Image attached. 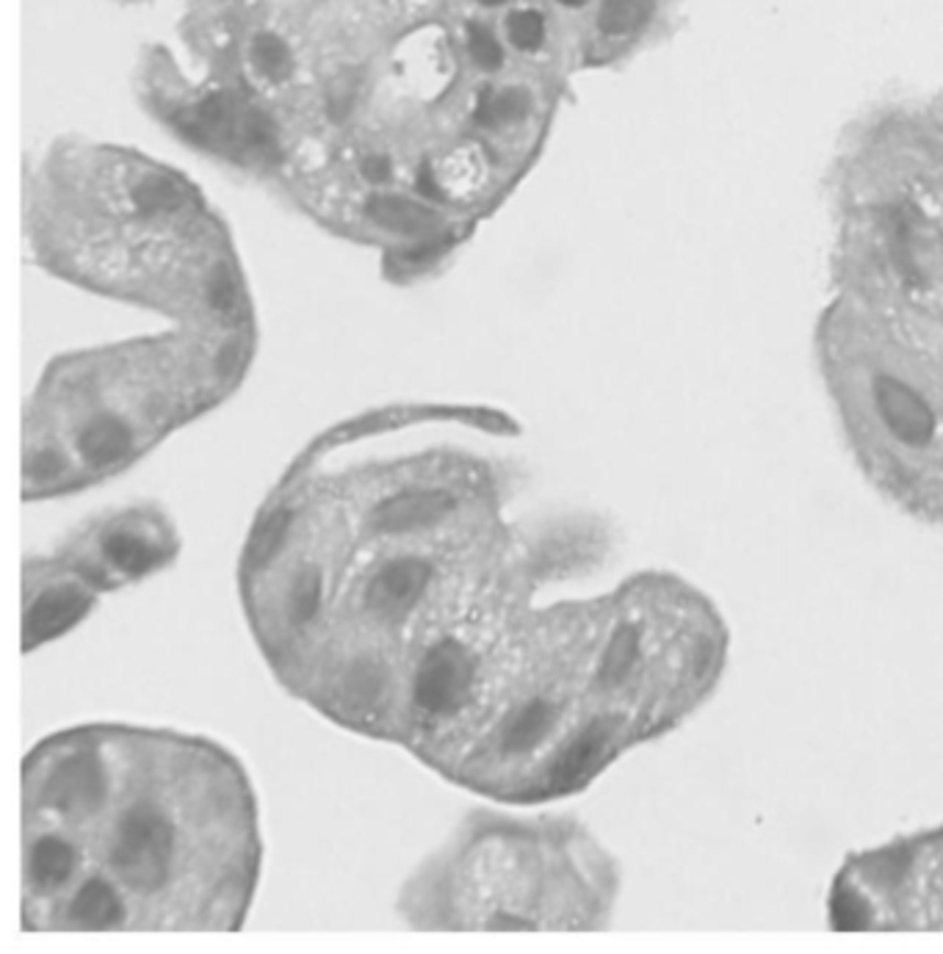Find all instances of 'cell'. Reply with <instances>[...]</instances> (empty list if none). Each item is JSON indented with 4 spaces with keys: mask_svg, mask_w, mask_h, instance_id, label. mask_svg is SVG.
I'll return each mask as SVG.
<instances>
[{
    "mask_svg": "<svg viewBox=\"0 0 943 954\" xmlns=\"http://www.w3.org/2000/svg\"><path fill=\"white\" fill-rule=\"evenodd\" d=\"M463 498L410 485L355 529L286 498L252 523L238 559L249 634L277 684L332 725L390 742L396 720L448 722L526 642L562 565L545 529L507 540L463 526Z\"/></svg>",
    "mask_w": 943,
    "mask_h": 954,
    "instance_id": "obj_1",
    "label": "cell"
},
{
    "mask_svg": "<svg viewBox=\"0 0 943 954\" xmlns=\"http://www.w3.org/2000/svg\"><path fill=\"white\" fill-rule=\"evenodd\" d=\"M29 932L238 930L264 875L255 784L222 742L89 722L23 761Z\"/></svg>",
    "mask_w": 943,
    "mask_h": 954,
    "instance_id": "obj_2",
    "label": "cell"
},
{
    "mask_svg": "<svg viewBox=\"0 0 943 954\" xmlns=\"http://www.w3.org/2000/svg\"><path fill=\"white\" fill-rule=\"evenodd\" d=\"M828 200L833 293L943 346V103L855 122Z\"/></svg>",
    "mask_w": 943,
    "mask_h": 954,
    "instance_id": "obj_3",
    "label": "cell"
},
{
    "mask_svg": "<svg viewBox=\"0 0 943 954\" xmlns=\"http://www.w3.org/2000/svg\"><path fill=\"white\" fill-rule=\"evenodd\" d=\"M623 872L570 813L474 811L401 886L396 913L418 930H603Z\"/></svg>",
    "mask_w": 943,
    "mask_h": 954,
    "instance_id": "obj_4",
    "label": "cell"
},
{
    "mask_svg": "<svg viewBox=\"0 0 943 954\" xmlns=\"http://www.w3.org/2000/svg\"><path fill=\"white\" fill-rule=\"evenodd\" d=\"M813 360L841 441L872 490L943 529V346L833 293L813 326Z\"/></svg>",
    "mask_w": 943,
    "mask_h": 954,
    "instance_id": "obj_5",
    "label": "cell"
},
{
    "mask_svg": "<svg viewBox=\"0 0 943 954\" xmlns=\"http://www.w3.org/2000/svg\"><path fill=\"white\" fill-rule=\"evenodd\" d=\"M824 908L841 932L943 930V824L850 852Z\"/></svg>",
    "mask_w": 943,
    "mask_h": 954,
    "instance_id": "obj_6",
    "label": "cell"
},
{
    "mask_svg": "<svg viewBox=\"0 0 943 954\" xmlns=\"http://www.w3.org/2000/svg\"><path fill=\"white\" fill-rule=\"evenodd\" d=\"M180 556V537L160 512H122L95 523L53 554L45 565L78 578L95 595L147 581Z\"/></svg>",
    "mask_w": 943,
    "mask_h": 954,
    "instance_id": "obj_7",
    "label": "cell"
},
{
    "mask_svg": "<svg viewBox=\"0 0 943 954\" xmlns=\"http://www.w3.org/2000/svg\"><path fill=\"white\" fill-rule=\"evenodd\" d=\"M100 595L78 578L45 565L40 556L23 562V653L51 645L98 609Z\"/></svg>",
    "mask_w": 943,
    "mask_h": 954,
    "instance_id": "obj_8",
    "label": "cell"
},
{
    "mask_svg": "<svg viewBox=\"0 0 943 954\" xmlns=\"http://www.w3.org/2000/svg\"><path fill=\"white\" fill-rule=\"evenodd\" d=\"M656 9L658 0H598L595 29L612 45L631 42L651 29Z\"/></svg>",
    "mask_w": 943,
    "mask_h": 954,
    "instance_id": "obj_9",
    "label": "cell"
},
{
    "mask_svg": "<svg viewBox=\"0 0 943 954\" xmlns=\"http://www.w3.org/2000/svg\"><path fill=\"white\" fill-rule=\"evenodd\" d=\"M366 213L371 222L379 224V228L401 235H423L441 224V217H437L432 208L396 195L371 197L366 206Z\"/></svg>",
    "mask_w": 943,
    "mask_h": 954,
    "instance_id": "obj_10",
    "label": "cell"
},
{
    "mask_svg": "<svg viewBox=\"0 0 943 954\" xmlns=\"http://www.w3.org/2000/svg\"><path fill=\"white\" fill-rule=\"evenodd\" d=\"M133 202L142 213L155 217V213H175L184 208L186 191L166 175H147L138 180L133 189Z\"/></svg>",
    "mask_w": 943,
    "mask_h": 954,
    "instance_id": "obj_11",
    "label": "cell"
},
{
    "mask_svg": "<svg viewBox=\"0 0 943 954\" xmlns=\"http://www.w3.org/2000/svg\"><path fill=\"white\" fill-rule=\"evenodd\" d=\"M532 109V98L523 89H507V92H485L476 106V122L485 127H501L518 122Z\"/></svg>",
    "mask_w": 943,
    "mask_h": 954,
    "instance_id": "obj_12",
    "label": "cell"
},
{
    "mask_svg": "<svg viewBox=\"0 0 943 954\" xmlns=\"http://www.w3.org/2000/svg\"><path fill=\"white\" fill-rule=\"evenodd\" d=\"M238 136H241V144H246V149L257 153L260 158L271 160V158H277V155H280L277 131L264 111H257V109L246 111L244 120L238 122Z\"/></svg>",
    "mask_w": 943,
    "mask_h": 954,
    "instance_id": "obj_13",
    "label": "cell"
},
{
    "mask_svg": "<svg viewBox=\"0 0 943 954\" xmlns=\"http://www.w3.org/2000/svg\"><path fill=\"white\" fill-rule=\"evenodd\" d=\"M252 58H255L257 69L269 78H286L291 69V53H288L286 42L277 40L271 34H260L252 45Z\"/></svg>",
    "mask_w": 943,
    "mask_h": 954,
    "instance_id": "obj_14",
    "label": "cell"
},
{
    "mask_svg": "<svg viewBox=\"0 0 943 954\" xmlns=\"http://www.w3.org/2000/svg\"><path fill=\"white\" fill-rule=\"evenodd\" d=\"M507 29L512 45L521 51H537L545 40V23L537 12H514Z\"/></svg>",
    "mask_w": 943,
    "mask_h": 954,
    "instance_id": "obj_15",
    "label": "cell"
},
{
    "mask_svg": "<svg viewBox=\"0 0 943 954\" xmlns=\"http://www.w3.org/2000/svg\"><path fill=\"white\" fill-rule=\"evenodd\" d=\"M468 47H470V56H474V62L479 64V67L496 69L498 64H501L503 58L501 45H498L496 36H492L487 29H481V25L474 23L468 29Z\"/></svg>",
    "mask_w": 943,
    "mask_h": 954,
    "instance_id": "obj_16",
    "label": "cell"
},
{
    "mask_svg": "<svg viewBox=\"0 0 943 954\" xmlns=\"http://www.w3.org/2000/svg\"><path fill=\"white\" fill-rule=\"evenodd\" d=\"M206 293H208V304H211L213 310L228 313V310L235 308V282L224 269L213 271L211 280H208Z\"/></svg>",
    "mask_w": 943,
    "mask_h": 954,
    "instance_id": "obj_17",
    "label": "cell"
},
{
    "mask_svg": "<svg viewBox=\"0 0 943 954\" xmlns=\"http://www.w3.org/2000/svg\"><path fill=\"white\" fill-rule=\"evenodd\" d=\"M448 244H452V239H423L421 244L410 246L401 257H404L407 264H426V260L441 257L443 252L448 249Z\"/></svg>",
    "mask_w": 943,
    "mask_h": 954,
    "instance_id": "obj_18",
    "label": "cell"
},
{
    "mask_svg": "<svg viewBox=\"0 0 943 954\" xmlns=\"http://www.w3.org/2000/svg\"><path fill=\"white\" fill-rule=\"evenodd\" d=\"M363 175H366L371 184H382V180L390 178V160L385 158V155H368V158L363 160Z\"/></svg>",
    "mask_w": 943,
    "mask_h": 954,
    "instance_id": "obj_19",
    "label": "cell"
},
{
    "mask_svg": "<svg viewBox=\"0 0 943 954\" xmlns=\"http://www.w3.org/2000/svg\"><path fill=\"white\" fill-rule=\"evenodd\" d=\"M415 184H418V191H421L423 197H429V200H441L443 197L441 186H437L435 175H432V169H429V166H423V169L418 171Z\"/></svg>",
    "mask_w": 943,
    "mask_h": 954,
    "instance_id": "obj_20",
    "label": "cell"
},
{
    "mask_svg": "<svg viewBox=\"0 0 943 954\" xmlns=\"http://www.w3.org/2000/svg\"><path fill=\"white\" fill-rule=\"evenodd\" d=\"M562 7H567V9H581L584 3H587V0H559Z\"/></svg>",
    "mask_w": 943,
    "mask_h": 954,
    "instance_id": "obj_21",
    "label": "cell"
},
{
    "mask_svg": "<svg viewBox=\"0 0 943 954\" xmlns=\"http://www.w3.org/2000/svg\"><path fill=\"white\" fill-rule=\"evenodd\" d=\"M479 3H503V0H479Z\"/></svg>",
    "mask_w": 943,
    "mask_h": 954,
    "instance_id": "obj_22",
    "label": "cell"
}]
</instances>
